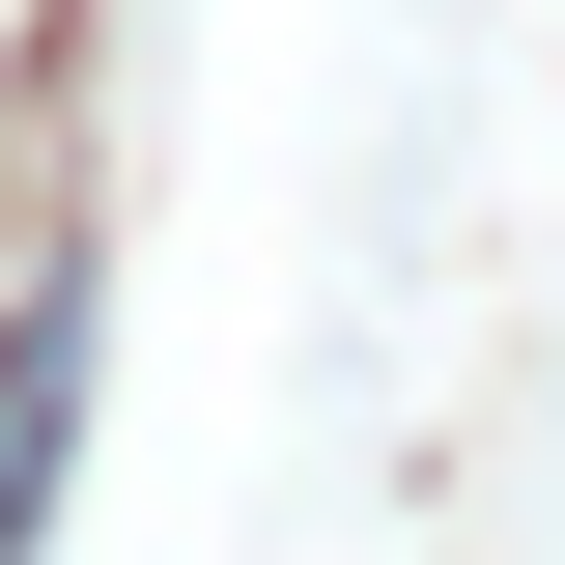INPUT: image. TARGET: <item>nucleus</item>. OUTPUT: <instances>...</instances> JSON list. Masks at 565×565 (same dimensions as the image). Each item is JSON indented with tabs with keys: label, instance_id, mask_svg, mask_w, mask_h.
Returning a JSON list of instances; mask_svg holds the SVG:
<instances>
[{
	"label": "nucleus",
	"instance_id": "obj_1",
	"mask_svg": "<svg viewBox=\"0 0 565 565\" xmlns=\"http://www.w3.org/2000/svg\"><path fill=\"white\" fill-rule=\"evenodd\" d=\"M57 481H85V255H29L0 282V565L57 537Z\"/></svg>",
	"mask_w": 565,
	"mask_h": 565
}]
</instances>
